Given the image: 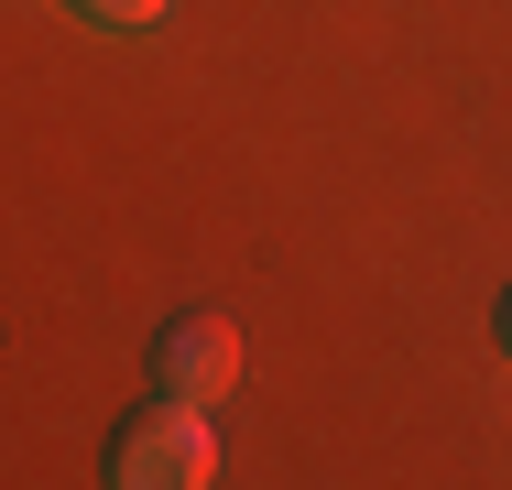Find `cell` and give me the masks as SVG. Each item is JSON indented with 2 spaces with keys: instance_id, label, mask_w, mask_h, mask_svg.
Listing matches in <instances>:
<instances>
[{
  "instance_id": "cell-1",
  "label": "cell",
  "mask_w": 512,
  "mask_h": 490,
  "mask_svg": "<svg viewBox=\"0 0 512 490\" xmlns=\"http://www.w3.org/2000/svg\"><path fill=\"white\" fill-rule=\"evenodd\" d=\"M109 480H120V490H207V480H218L207 403H186V392L153 382L120 425H109Z\"/></svg>"
},
{
  "instance_id": "cell-2",
  "label": "cell",
  "mask_w": 512,
  "mask_h": 490,
  "mask_svg": "<svg viewBox=\"0 0 512 490\" xmlns=\"http://www.w3.org/2000/svg\"><path fill=\"white\" fill-rule=\"evenodd\" d=\"M142 371H153L164 392H186V403H218V392L240 382V327H229L218 305H186V316H164V327H153Z\"/></svg>"
},
{
  "instance_id": "cell-3",
  "label": "cell",
  "mask_w": 512,
  "mask_h": 490,
  "mask_svg": "<svg viewBox=\"0 0 512 490\" xmlns=\"http://www.w3.org/2000/svg\"><path fill=\"white\" fill-rule=\"evenodd\" d=\"M77 22H99V33H142V22H164L175 0H66Z\"/></svg>"
},
{
  "instance_id": "cell-4",
  "label": "cell",
  "mask_w": 512,
  "mask_h": 490,
  "mask_svg": "<svg viewBox=\"0 0 512 490\" xmlns=\"http://www.w3.org/2000/svg\"><path fill=\"white\" fill-rule=\"evenodd\" d=\"M491 338H502V360H512V294H502V305H491Z\"/></svg>"
}]
</instances>
